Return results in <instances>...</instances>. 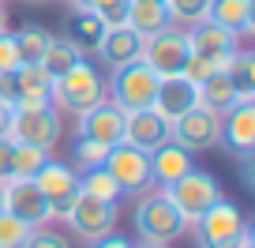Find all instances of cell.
Returning <instances> with one entry per match:
<instances>
[{"label":"cell","instance_id":"obj_1","mask_svg":"<svg viewBox=\"0 0 255 248\" xmlns=\"http://www.w3.org/2000/svg\"><path fill=\"white\" fill-rule=\"evenodd\" d=\"M188 230H191L195 248H237V241L244 237L252 226H248L244 211H240L237 203L225 200V196H218L214 207H207Z\"/></svg>","mask_w":255,"mask_h":248},{"label":"cell","instance_id":"obj_2","mask_svg":"<svg viewBox=\"0 0 255 248\" xmlns=\"http://www.w3.org/2000/svg\"><path fill=\"white\" fill-rule=\"evenodd\" d=\"M184 230H188V222H184L180 211L173 207V200L165 196V188H150V192L139 196V203H135V233H139V241L173 245Z\"/></svg>","mask_w":255,"mask_h":248},{"label":"cell","instance_id":"obj_3","mask_svg":"<svg viewBox=\"0 0 255 248\" xmlns=\"http://www.w3.org/2000/svg\"><path fill=\"white\" fill-rule=\"evenodd\" d=\"M8 139L53 151L60 139V109L53 102H15L8 120Z\"/></svg>","mask_w":255,"mask_h":248},{"label":"cell","instance_id":"obj_4","mask_svg":"<svg viewBox=\"0 0 255 248\" xmlns=\"http://www.w3.org/2000/svg\"><path fill=\"white\" fill-rule=\"evenodd\" d=\"M105 98V79L102 72H98L90 60H79L75 68H68L64 75H56L53 79V94H49V102L56 105L60 113H87L90 105H98Z\"/></svg>","mask_w":255,"mask_h":248},{"label":"cell","instance_id":"obj_5","mask_svg":"<svg viewBox=\"0 0 255 248\" xmlns=\"http://www.w3.org/2000/svg\"><path fill=\"white\" fill-rule=\"evenodd\" d=\"M158 75L143 64V60H131V64H117L105 83V98L113 105H120L124 113H139V109H150L154 94H158Z\"/></svg>","mask_w":255,"mask_h":248},{"label":"cell","instance_id":"obj_6","mask_svg":"<svg viewBox=\"0 0 255 248\" xmlns=\"http://www.w3.org/2000/svg\"><path fill=\"white\" fill-rule=\"evenodd\" d=\"M165 196L173 200V207L180 211V218L191 226L207 207H214V203H218L222 188H218L214 173H207V169H195V166H191L188 173H180L173 184H165Z\"/></svg>","mask_w":255,"mask_h":248},{"label":"cell","instance_id":"obj_7","mask_svg":"<svg viewBox=\"0 0 255 248\" xmlns=\"http://www.w3.org/2000/svg\"><path fill=\"white\" fill-rule=\"evenodd\" d=\"M191 56V45H188V34L180 26H165L158 34H146L143 38V60L158 79H169V75H180L184 64Z\"/></svg>","mask_w":255,"mask_h":248},{"label":"cell","instance_id":"obj_8","mask_svg":"<svg viewBox=\"0 0 255 248\" xmlns=\"http://www.w3.org/2000/svg\"><path fill=\"white\" fill-rule=\"evenodd\" d=\"M102 166L109 169V177L117 181L120 196H143V192H150V188H154L150 154H143L139 147L124 143V139H120L117 147H109V154H105Z\"/></svg>","mask_w":255,"mask_h":248},{"label":"cell","instance_id":"obj_9","mask_svg":"<svg viewBox=\"0 0 255 248\" xmlns=\"http://www.w3.org/2000/svg\"><path fill=\"white\" fill-rule=\"evenodd\" d=\"M218 136H222V113L207 109V105H191L184 117H176L169 124V139L176 147H184L188 154H199V151H214Z\"/></svg>","mask_w":255,"mask_h":248},{"label":"cell","instance_id":"obj_10","mask_svg":"<svg viewBox=\"0 0 255 248\" xmlns=\"http://www.w3.org/2000/svg\"><path fill=\"white\" fill-rule=\"evenodd\" d=\"M117 203L109 200H94V196L79 192L72 200V207H68V215H64V222H68V230L75 233V237L83 241H98L105 237V233H113V226H117Z\"/></svg>","mask_w":255,"mask_h":248},{"label":"cell","instance_id":"obj_11","mask_svg":"<svg viewBox=\"0 0 255 248\" xmlns=\"http://www.w3.org/2000/svg\"><path fill=\"white\" fill-rule=\"evenodd\" d=\"M0 207L8 211V215H15L19 222H26L30 230L53 222L49 200L38 192V184H34V181H8V184H0Z\"/></svg>","mask_w":255,"mask_h":248},{"label":"cell","instance_id":"obj_12","mask_svg":"<svg viewBox=\"0 0 255 248\" xmlns=\"http://www.w3.org/2000/svg\"><path fill=\"white\" fill-rule=\"evenodd\" d=\"M30 181L38 184V192L49 200L53 218H64L68 207H72V200L79 196V173H75L72 166H64V162H53V158H49Z\"/></svg>","mask_w":255,"mask_h":248},{"label":"cell","instance_id":"obj_13","mask_svg":"<svg viewBox=\"0 0 255 248\" xmlns=\"http://www.w3.org/2000/svg\"><path fill=\"white\" fill-rule=\"evenodd\" d=\"M75 136L79 139H94V143H102V147H117L120 139H124V109L113 105L109 98H102V102L90 105L87 113H79Z\"/></svg>","mask_w":255,"mask_h":248},{"label":"cell","instance_id":"obj_14","mask_svg":"<svg viewBox=\"0 0 255 248\" xmlns=\"http://www.w3.org/2000/svg\"><path fill=\"white\" fill-rule=\"evenodd\" d=\"M218 147H225L237 158H248L255 154V105L233 102L229 109L222 113V136H218Z\"/></svg>","mask_w":255,"mask_h":248},{"label":"cell","instance_id":"obj_15","mask_svg":"<svg viewBox=\"0 0 255 248\" xmlns=\"http://www.w3.org/2000/svg\"><path fill=\"white\" fill-rule=\"evenodd\" d=\"M188 45H191V53L195 56H207V60H214L218 68H225L229 64V56L237 53V34L233 30H225V26H218V23H210V19H203V23H195V26H188Z\"/></svg>","mask_w":255,"mask_h":248},{"label":"cell","instance_id":"obj_16","mask_svg":"<svg viewBox=\"0 0 255 248\" xmlns=\"http://www.w3.org/2000/svg\"><path fill=\"white\" fill-rule=\"evenodd\" d=\"M191 105H199V90H195V83H188L184 75H169V79L158 83V94H154L150 109L158 113L165 124H173V120L184 117Z\"/></svg>","mask_w":255,"mask_h":248},{"label":"cell","instance_id":"obj_17","mask_svg":"<svg viewBox=\"0 0 255 248\" xmlns=\"http://www.w3.org/2000/svg\"><path fill=\"white\" fill-rule=\"evenodd\" d=\"M165 139H169V124L154 109L124 113V143H131V147H139L143 154H150L154 147H161Z\"/></svg>","mask_w":255,"mask_h":248},{"label":"cell","instance_id":"obj_18","mask_svg":"<svg viewBox=\"0 0 255 248\" xmlns=\"http://www.w3.org/2000/svg\"><path fill=\"white\" fill-rule=\"evenodd\" d=\"M98 56H102L109 68L131 64V60H139V56H143V34H135L131 26H109V30H105V38H102Z\"/></svg>","mask_w":255,"mask_h":248},{"label":"cell","instance_id":"obj_19","mask_svg":"<svg viewBox=\"0 0 255 248\" xmlns=\"http://www.w3.org/2000/svg\"><path fill=\"white\" fill-rule=\"evenodd\" d=\"M105 30H109V26H105L102 19L94 15V11H87V8H75V15H72V23H68V34H64V38L72 41V45L79 49V56L87 60V56H98V49H102Z\"/></svg>","mask_w":255,"mask_h":248},{"label":"cell","instance_id":"obj_20","mask_svg":"<svg viewBox=\"0 0 255 248\" xmlns=\"http://www.w3.org/2000/svg\"><path fill=\"white\" fill-rule=\"evenodd\" d=\"M191 169V154L184 151V147H176L173 139H165L161 147H154L150 151V177H154V184H173L180 173H188Z\"/></svg>","mask_w":255,"mask_h":248},{"label":"cell","instance_id":"obj_21","mask_svg":"<svg viewBox=\"0 0 255 248\" xmlns=\"http://www.w3.org/2000/svg\"><path fill=\"white\" fill-rule=\"evenodd\" d=\"M210 23L225 26L240 38V34H252L255 23V0H210V11H207Z\"/></svg>","mask_w":255,"mask_h":248},{"label":"cell","instance_id":"obj_22","mask_svg":"<svg viewBox=\"0 0 255 248\" xmlns=\"http://www.w3.org/2000/svg\"><path fill=\"white\" fill-rule=\"evenodd\" d=\"M195 90H199V105H207V109H214V113H225L237 102V83L229 79L225 68H214Z\"/></svg>","mask_w":255,"mask_h":248},{"label":"cell","instance_id":"obj_23","mask_svg":"<svg viewBox=\"0 0 255 248\" xmlns=\"http://www.w3.org/2000/svg\"><path fill=\"white\" fill-rule=\"evenodd\" d=\"M128 26L135 34H158L169 26V15H165V4H154V0H131L128 8Z\"/></svg>","mask_w":255,"mask_h":248},{"label":"cell","instance_id":"obj_24","mask_svg":"<svg viewBox=\"0 0 255 248\" xmlns=\"http://www.w3.org/2000/svg\"><path fill=\"white\" fill-rule=\"evenodd\" d=\"M11 41H15L19 64H41V56H45V49H49V41H53V34H49L45 26L30 23V26H23V30L11 34Z\"/></svg>","mask_w":255,"mask_h":248},{"label":"cell","instance_id":"obj_25","mask_svg":"<svg viewBox=\"0 0 255 248\" xmlns=\"http://www.w3.org/2000/svg\"><path fill=\"white\" fill-rule=\"evenodd\" d=\"M49 162L45 147H30V143H11V181H30L41 166Z\"/></svg>","mask_w":255,"mask_h":248},{"label":"cell","instance_id":"obj_26","mask_svg":"<svg viewBox=\"0 0 255 248\" xmlns=\"http://www.w3.org/2000/svg\"><path fill=\"white\" fill-rule=\"evenodd\" d=\"M79 60H83V56H79V49H75L68 38H56V34H53V41H49L45 56H41V68H45V72L56 79V75H64L68 68H75Z\"/></svg>","mask_w":255,"mask_h":248},{"label":"cell","instance_id":"obj_27","mask_svg":"<svg viewBox=\"0 0 255 248\" xmlns=\"http://www.w3.org/2000/svg\"><path fill=\"white\" fill-rule=\"evenodd\" d=\"M79 192L94 196V200H109V203L120 200V188H117V181L109 177V169H105V166L79 169Z\"/></svg>","mask_w":255,"mask_h":248},{"label":"cell","instance_id":"obj_28","mask_svg":"<svg viewBox=\"0 0 255 248\" xmlns=\"http://www.w3.org/2000/svg\"><path fill=\"white\" fill-rule=\"evenodd\" d=\"M210 11V0H165V15H169V26H195L203 23Z\"/></svg>","mask_w":255,"mask_h":248},{"label":"cell","instance_id":"obj_29","mask_svg":"<svg viewBox=\"0 0 255 248\" xmlns=\"http://www.w3.org/2000/svg\"><path fill=\"white\" fill-rule=\"evenodd\" d=\"M225 72H229V79L237 83V90H255V53L237 49V53L229 56Z\"/></svg>","mask_w":255,"mask_h":248},{"label":"cell","instance_id":"obj_30","mask_svg":"<svg viewBox=\"0 0 255 248\" xmlns=\"http://www.w3.org/2000/svg\"><path fill=\"white\" fill-rule=\"evenodd\" d=\"M26 237H30V226L19 222L15 215H8V211L0 207V248H19Z\"/></svg>","mask_w":255,"mask_h":248},{"label":"cell","instance_id":"obj_31","mask_svg":"<svg viewBox=\"0 0 255 248\" xmlns=\"http://www.w3.org/2000/svg\"><path fill=\"white\" fill-rule=\"evenodd\" d=\"M105 154H109V147L94 143V139H79V143H75V166L79 169H94V166L105 162Z\"/></svg>","mask_w":255,"mask_h":248},{"label":"cell","instance_id":"obj_32","mask_svg":"<svg viewBox=\"0 0 255 248\" xmlns=\"http://www.w3.org/2000/svg\"><path fill=\"white\" fill-rule=\"evenodd\" d=\"M19 248H72V245H68V237H60L56 230L38 226V230H30V237H26Z\"/></svg>","mask_w":255,"mask_h":248},{"label":"cell","instance_id":"obj_33","mask_svg":"<svg viewBox=\"0 0 255 248\" xmlns=\"http://www.w3.org/2000/svg\"><path fill=\"white\" fill-rule=\"evenodd\" d=\"M128 8H131V0H105L94 15L102 19L105 26H128Z\"/></svg>","mask_w":255,"mask_h":248},{"label":"cell","instance_id":"obj_34","mask_svg":"<svg viewBox=\"0 0 255 248\" xmlns=\"http://www.w3.org/2000/svg\"><path fill=\"white\" fill-rule=\"evenodd\" d=\"M214 68H218L214 60H207V56H195V53H191V56H188V64H184V72H180V75H184V79H188V83H195V87H199V83L207 79V75L214 72Z\"/></svg>","mask_w":255,"mask_h":248},{"label":"cell","instance_id":"obj_35","mask_svg":"<svg viewBox=\"0 0 255 248\" xmlns=\"http://www.w3.org/2000/svg\"><path fill=\"white\" fill-rule=\"evenodd\" d=\"M19 68V53H15V41H11V34L4 30L0 34V75H8Z\"/></svg>","mask_w":255,"mask_h":248},{"label":"cell","instance_id":"obj_36","mask_svg":"<svg viewBox=\"0 0 255 248\" xmlns=\"http://www.w3.org/2000/svg\"><path fill=\"white\" fill-rule=\"evenodd\" d=\"M11 181V139H0V184Z\"/></svg>","mask_w":255,"mask_h":248},{"label":"cell","instance_id":"obj_37","mask_svg":"<svg viewBox=\"0 0 255 248\" xmlns=\"http://www.w3.org/2000/svg\"><path fill=\"white\" fill-rule=\"evenodd\" d=\"M90 248H131V241L128 237H120V233H105V237H98V241H87Z\"/></svg>","mask_w":255,"mask_h":248},{"label":"cell","instance_id":"obj_38","mask_svg":"<svg viewBox=\"0 0 255 248\" xmlns=\"http://www.w3.org/2000/svg\"><path fill=\"white\" fill-rule=\"evenodd\" d=\"M8 120H11V105L0 102V139H8Z\"/></svg>","mask_w":255,"mask_h":248},{"label":"cell","instance_id":"obj_39","mask_svg":"<svg viewBox=\"0 0 255 248\" xmlns=\"http://www.w3.org/2000/svg\"><path fill=\"white\" fill-rule=\"evenodd\" d=\"M72 4H75V8H87V11H98L105 0H72Z\"/></svg>","mask_w":255,"mask_h":248},{"label":"cell","instance_id":"obj_40","mask_svg":"<svg viewBox=\"0 0 255 248\" xmlns=\"http://www.w3.org/2000/svg\"><path fill=\"white\" fill-rule=\"evenodd\" d=\"M237 248H255V233H252V230H248V233H244V237H240V241H237Z\"/></svg>","mask_w":255,"mask_h":248},{"label":"cell","instance_id":"obj_41","mask_svg":"<svg viewBox=\"0 0 255 248\" xmlns=\"http://www.w3.org/2000/svg\"><path fill=\"white\" fill-rule=\"evenodd\" d=\"M8 30V11H4V0H0V34Z\"/></svg>","mask_w":255,"mask_h":248},{"label":"cell","instance_id":"obj_42","mask_svg":"<svg viewBox=\"0 0 255 248\" xmlns=\"http://www.w3.org/2000/svg\"><path fill=\"white\" fill-rule=\"evenodd\" d=\"M131 248H169V245H150V241H139V245H131Z\"/></svg>","mask_w":255,"mask_h":248},{"label":"cell","instance_id":"obj_43","mask_svg":"<svg viewBox=\"0 0 255 248\" xmlns=\"http://www.w3.org/2000/svg\"><path fill=\"white\" fill-rule=\"evenodd\" d=\"M154 4H165V0H154Z\"/></svg>","mask_w":255,"mask_h":248}]
</instances>
